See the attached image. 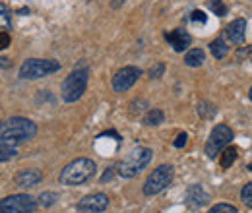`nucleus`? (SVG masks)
I'll use <instances>...</instances> for the list:
<instances>
[{
  "label": "nucleus",
  "mask_w": 252,
  "mask_h": 213,
  "mask_svg": "<svg viewBox=\"0 0 252 213\" xmlns=\"http://www.w3.org/2000/svg\"><path fill=\"white\" fill-rule=\"evenodd\" d=\"M249 169H251V171H252V165H249Z\"/></svg>",
  "instance_id": "nucleus-35"
},
{
  "label": "nucleus",
  "mask_w": 252,
  "mask_h": 213,
  "mask_svg": "<svg viewBox=\"0 0 252 213\" xmlns=\"http://www.w3.org/2000/svg\"><path fill=\"white\" fill-rule=\"evenodd\" d=\"M196 111H198V115H200L202 119H206V121L214 119V117H216V113H218V109H216L212 103H208V101H200V103H198V107H196Z\"/></svg>",
  "instance_id": "nucleus-18"
},
{
  "label": "nucleus",
  "mask_w": 252,
  "mask_h": 213,
  "mask_svg": "<svg viewBox=\"0 0 252 213\" xmlns=\"http://www.w3.org/2000/svg\"><path fill=\"white\" fill-rule=\"evenodd\" d=\"M249 99L252 101V86H251V91H249Z\"/></svg>",
  "instance_id": "nucleus-33"
},
{
  "label": "nucleus",
  "mask_w": 252,
  "mask_h": 213,
  "mask_svg": "<svg viewBox=\"0 0 252 213\" xmlns=\"http://www.w3.org/2000/svg\"><path fill=\"white\" fill-rule=\"evenodd\" d=\"M241 200H243L249 208H252V183H249L241 190Z\"/></svg>",
  "instance_id": "nucleus-25"
},
{
  "label": "nucleus",
  "mask_w": 252,
  "mask_h": 213,
  "mask_svg": "<svg viewBox=\"0 0 252 213\" xmlns=\"http://www.w3.org/2000/svg\"><path fill=\"white\" fill-rule=\"evenodd\" d=\"M10 28V12H8V6L0 2V30H6Z\"/></svg>",
  "instance_id": "nucleus-23"
},
{
  "label": "nucleus",
  "mask_w": 252,
  "mask_h": 213,
  "mask_svg": "<svg viewBox=\"0 0 252 213\" xmlns=\"http://www.w3.org/2000/svg\"><path fill=\"white\" fill-rule=\"evenodd\" d=\"M16 155H18V150H16L14 146H4V144H0V163L10 161V159H14Z\"/></svg>",
  "instance_id": "nucleus-21"
},
{
  "label": "nucleus",
  "mask_w": 252,
  "mask_h": 213,
  "mask_svg": "<svg viewBox=\"0 0 252 213\" xmlns=\"http://www.w3.org/2000/svg\"><path fill=\"white\" fill-rule=\"evenodd\" d=\"M165 39L169 41V45H171L177 53L187 51L190 45H192V37H190L189 31H185V30L171 31V33H167V35H165Z\"/></svg>",
  "instance_id": "nucleus-12"
},
{
  "label": "nucleus",
  "mask_w": 252,
  "mask_h": 213,
  "mask_svg": "<svg viewBox=\"0 0 252 213\" xmlns=\"http://www.w3.org/2000/svg\"><path fill=\"white\" fill-rule=\"evenodd\" d=\"M208 204H210V194L200 184H192L187 192V206L189 208H204Z\"/></svg>",
  "instance_id": "nucleus-11"
},
{
  "label": "nucleus",
  "mask_w": 252,
  "mask_h": 213,
  "mask_svg": "<svg viewBox=\"0 0 252 213\" xmlns=\"http://www.w3.org/2000/svg\"><path fill=\"white\" fill-rule=\"evenodd\" d=\"M37 210V200L30 194H12L0 200V213H33Z\"/></svg>",
  "instance_id": "nucleus-8"
},
{
  "label": "nucleus",
  "mask_w": 252,
  "mask_h": 213,
  "mask_svg": "<svg viewBox=\"0 0 252 213\" xmlns=\"http://www.w3.org/2000/svg\"><path fill=\"white\" fill-rule=\"evenodd\" d=\"M210 51H212V55L221 61V59H225L227 57V53H229V47L225 45V41L223 39H216V41H212L210 43Z\"/></svg>",
  "instance_id": "nucleus-17"
},
{
  "label": "nucleus",
  "mask_w": 252,
  "mask_h": 213,
  "mask_svg": "<svg viewBox=\"0 0 252 213\" xmlns=\"http://www.w3.org/2000/svg\"><path fill=\"white\" fill-rule=\"evenodd\" d=\"M41 181H43V175L37 169H26V171L18 173L16 179H14L16 186H20V188H32V186L39 184Z\"/></svg>",
  "instance_id": "nucleus-14"
},
{
  "label": "nucleus",
  "mask_w": 252,
  "mask_h": 213,
  "mask_svg": "<svg viewBox=\"0 0 252 213\" xmlns=\"http://www.w3.org/2000/svg\"><path fill=\"white\" fill-rule=\"evenodd\" d=\"M61 70V64L51 59H30L20 66V78L22 80H39L45 76H51Z\"/></svg>",
  "instance_id": "nucleus-5"
},
{
  "label": "nucleus",
  "mask_w": 252,
  "mask_h": 213,
  "mask_svg": "<svg viewBox=\"0 0 252 213\" xmlns=\"http://www.w3.org/2000/svg\"><path fill=\"white\" fill-rule=\"evenodd\" d=\"M12 66V62H10V59H6V57H0V68H10Z\"/></svg>",
  "instance_id": "nucleus-31"
},
{
  "label": "nucleus",
  "mask_w": 252,
  "mask_h": 213,
  "mask_svg": "<svg viewBox=\"0 0 252 213\" xmlns=\"http://www.w3.org/2000/svg\"><path fill=\"white\" fill-rule=\"evenodd\" d=\"M88 74H90L88 68H76L63 82L61 93H63V99L66 103H74L84 95L86 88H88Z\"/></svg>",
  "instance_id": "nucleus-4"
},
{
  "label": "nucleus",
  "mask_w": 252,
  "mask_h": 213,
  "mask_svg": "<svg viewBox=\"0 0 252 213\" xmlns=\"http://www.w3.org/2000/svg\"><path fill=\"white\" fill-rule=\"evenodd\" d=\"M208 213H237V208L231 206V204H218V206H214Z\"/></svg>",
  "instance_id": "nucleus-24"
},
{
  "label": "nucleus",
  "mask_w": 252,
  "mask_h": 213,
  "mask_svg": "<svg viewBox=\"0 0 252 213\" xmlns=\"http://www.w3.org/2000/svg\"><path fill=\"white\" fill-rule=\"evenodd\" d=\"M175 177V169L173 165H159L158 169H154L150 173V177L144 183V194L146 196H156L159 192H163L169 184L173 183Z\"/></svg>",
  "instance_id": "nucleus-6"
},
{
  "label": "nucleus",
  "mask_w": 252,
  "mask_h": 213,
  "mask_svg": "<svg viewBox=\"0 0 252 213\" xmlns=\"http://www.w3.org/2000/svg\"><path fill=\"white\" fill-rule=\"evenodd\" d=\"M109 208V196L103 192H95L90 196H84L78 202V210L84 213H101Z\"/></svg>",
  "instance_id": "nucleus-10"
},
{
  "label": "nucleus",
  "mask_w": 252,
  "mask_h": 213,
  "mask_svg": "<svg viewBox=\"0 0 252 213\" xmlns=\"http://www.w3.org/2000/svg\"><path fill=\"white\" fill-rule=\"evenodd\" d=\"M152 157H154L152 150H148V148H136V150H132V152L128 153L125 159L117 165V173H119L123 179H134L138 173H142V171L150 165Z\"/></svg>",
  "instance_id": "nucleus-3"
},
{
  "label": "nucleus",
  "mask_w": 252,
  "mask_h": 213,
  "mask_svg": "<svg viewBox=\"0 0 252 213\" xmlns=\"http://www.w3.org/2000/svg\"><path fill=\"white\" fill-rule=\"evenodd\" d=\"M190 20H192V22H196V24H206V20H208V18H206V14H204L202 10H194V12L190 14Z\"/></svg>",
  "instance_id": "nucleus-27"
},
{
  "label": "nucleus",
  "mask_w": 252,
  "mask_h": 213,
  "mask_svg": "<svg viewBox=\"0 0 252 213\" xmlns=\"http://www.w3.org/2000/svg\"><path fill=\"white\" fill-rule=\"evenodd\" d=\"M121 4H125V0H113V2H111V6H113V8H119Z\"/></svg>",
  "instance_id": "nucleus-32"
},
{
  "label": "nucleus",
  "mask_w": 252,
  "mask_h": 213,
  "mask_svg": "<svg viewBox=\"0 0 252 213\" xmlns=\"http://www.w3.org/2000/svg\"><path fill=\"white\" fill-rule=\"evenodd\" d=\"M95 163L88 157H80L74 159L72 163H68L61 173V184L64 186H82L88 181H92L95 177Z\"/></svg>",
  "instance_id": "nucleus-2"
},
{
  "label": "nucleus",
  "mask_w": 252,
  "mask_h": 213,
  "mask_svg": "<svg viewBox=\"0 0 252 213\" xmlns=\"http://www.w3.org/2000/svg\"><path fill=\"white\" fill-rule=\"evenodd\" d=\"M163 72H165V64L159 62V64H156V66L150 70V78H152V80H158V78L163 76Z\"/></svg>",
  "instance_id": "nucleus-26"
},
{
  "label": "nucleus",
  "mask_w": 252,
  "mask_h": 213,
  "mask_svg": "<svg viewBox=\"0 0 252 213\" xmlns=\"http://www.w3.org/2000/svg\"><path fill=\"white\" fill-rule=\"evenodd\" d=\"M225 35H227V39H229L231 43H235V45H243L245 35H247V22H245L243 18L233 20V22L225 28Z\"/></svg>",
  "instance_id": "nucleus-13"
},
{
  "label": "nucleus",
  "mask_w": 252,
  "mask_h": 213,
  "mask_svg": "<svg viewBox=\"0 0 252 213\" xmlns=\"http://www.w3.org/2000/svg\"><path fill=\"white\" fill-rule=\"evenodd\" d=\"M57 200H59V194H55V192H43V194L37 198V206L51 208V206H55Z\"/></svg>",
  "instance_id": "nucleus-20"
},
{
  "label": "nucleus",
  "mask_w": 252,
  "mask_h": 213,
  "mask_svg": "<svg viewBox=\"0 0 252 213\" xmlns=\"http://www.w3.org/2000/svg\"><path fill=\"white\" fill-rule=\"evenodd\" d=\"M2 126H4V121H0V132H2Z\"/></svg>",
  "instance_id": "nucleus-34"
},
{
  "label": "nucleus",
  "mask_w": 252,
  "mask_h": 213,
  "mask_svg": "<svg viewBox=\"0 0 252 213\" xmlns=\"http://www.w3.org/2000/svg\"><path fill=\"white\" fill-rule=\"evenodd\" d=\"M142 76V70L138 68V66H125V68H121L115 76H113V90L119 93L126 91V90H130L136 82H138V78Z\"/></svg>",
  "instance_id": "nucleus-9"
},
{
  "label": "nucleus",
  "mask_w": 252,
  "mask_h": 213,
  "mask_svg": "<svg viewBox=\"0 0 252 213\" xmlns=\"http://www.w3.org/2000/svg\"><path fill=\"white\" fill-rule=\"evenodd\" d=\"M37 134V124L32 119H24V117H12L8 121H4L2 132H0V144L4 146H16L20 142L32 140Z\"/></svg>",
  "instance_id": "nucleus-1"
},
{
  "label": "nucleus",
  "mask_w": 252,
  "mask_h": 213,
  "mask_svg": "<svg viewBox=\"0 0 252 213\" xmlns=\"http://www.w3.org/2000/svg\"><path fill=\"white\" fill-rule=\"evenodd\" d=\"M231 140H233V130L227 124H218L206 142V155L210 159H216V155H220L231 144Z\"/></svg>",
  "instance_id": "nucleus-7"
},
{
  "label": "nucleus",
  "mask_w": 252,
  "mask_h": 213,
  "mask_svg": "<svg viewBox=\"0 0 252 213\" xmlns=\"http://www.w3.org/2000/svg\"><path fill=\"white\" fill-rule=\"evenodd\" d=\"M10 35L6 33V31H0V51H4V49H8L10 47Z\"/></svg>",
  "instance_id": "nucleus-29"
},
{
  "label": "nucleus",
  "mask_w": 252,
  "mask_h": 213,
  "mask_svg": "<svg viewBox=\"0 0 252 213\" xmlns=\"http://www.w3.org/2000/svg\"><path fill=\"white\" fill-rule=\"evenodd\" d=\"M235 161H237V148H225V150L221 152L220 163H221V167H223V169H229Z\"/></svg>",
  "instance_id": "nucleus-19"
},
{
  "label": "nucleus",
  "mask_w": 252,
  "mask_h": 213,
  "mask_svg": "<svg viewBox=\"0 0 252 213\" xmlns=\"http://www.w3.org/2000/svg\"><path fill=\"white\" fill-rule=\"evenodd\" d=\"M187 142H189V136H187L185 132H181V134L175 138V142H173V144H175V148H185V146H187Z\"/></svg>",
  "instance_id": "nucleus-28"
},
{
  "label": "nucleus",
  "mask_w": 252,
  "mask_h": 213,
  "mask_svg": "<svg viewBox=\"0 0 252 213\" xmlns=\"http://www.w3.org/2000/svg\"><path fill=\"white\" fill-rule=\"evenodd\" d=\"M208 8H210L216 16H220V18H223V16L227 14V6H225L221 0H210V2H208Z\"/></svg>",
  "instance_id": "nucleus-22"
},
{
  "label": "nucleus",
  "mask_w": 252,
  "mask_h": 213,
  "mask_svg": "<svg viewBox=\"0 0 252 213\" xmlns=\"http://www.w3.org/2000/svg\"><path fill=\"white\" fill-rule=\"evenodd\" d=\"M204 61H206V55H204L202 49H190L189 53H187V57H185V64L190 66V68H198V66H202Z\"/></svg>",
  "instance_id": "nucleus-15"
},
{
  "label": "nucleus",
  "mask_w": 252,
  "mask_h": 213,
  "mask_svg": "<svg viewBox=\"0 0 252 213\" xmlns=\"http://www.w3.org/2000/svg\"><path fill=\"white\" fill-rule=\"evenodd\" d=\"M163 121H165V115H163L161 109H150L146 113V117H144V124L146 126H159Z\"/></svg>",
  "instance_id": "nucleus-16"
},
{
  "label": "nucleus",
  "mask_w": 252,
  "mask_h": 213,
  "mask_svg": "<svg viewBox=\"0 0 252 213\" xmlns=\"http://www.w3.org/2000/svg\"><path fill=\"white\" fill-rule=\"evenodd\" d=\"M115 171H117V167H109V169L105 171V175L101 177V183H109V181L115 177Z\"/></svg>",
  "instance_id": "nucleus-30"
}]
</instances>
